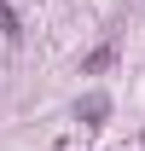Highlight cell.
Listing matches in <instances>:
<instances>
[{
  "mask_svg": "<svg viewBox=\"0 0 145 151\" xmlns=\"http://www.w3.org/2000/svg\"><path fill=\"white\" fill-rule=\"evenodd\" d=\"M105 111H110V105H105V93H93V99H81V116H87V122H99Z\"/></svg>",
  "mask_w": 145,
  "mask_h": 151,
  "instance_id": "1",
  "label": "cell"
}]
</instances>
